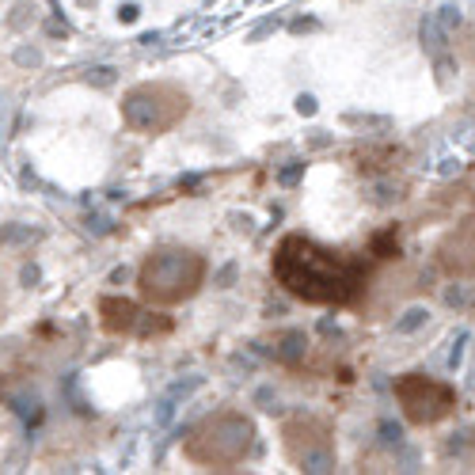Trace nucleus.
Returning a JSON list of instances; mask_svg holds the SVG:
<instances>
[{
  "mask_svg": "<svg viewBox=\"0 0 475 475\" xmlns=\"http://www.w3.org/2000/svg\"><path fill=\"white\" fill-rule=\"evenodd\" d=\"M274 278L304 304H354L365 286L362 263L304 236H286L274 251Z\"/></svg>",
  "mask_w": 475,
  "mask_h": 475,
  "instance_id": "obj_1",
  "label": "nucleus"
},
{
  "mask_svg": "<svg viewBox=\"0 0 475 475\" xmlns=\"http://www.w3.org/2000/svg\"><path fill=\"white\" fill-rule=\"evenodd\" d=\"M255 445V422L240 410H217V415L202 418L190 438L183 441L187 460L202 468H233Z\"/></svg>",
  "mask_w": 475,
  "mask_h": 475,
  "instance_id": "obj_2",
  "label": "nucleus"
},
{
  "mask_svg": "<svg viewBox=\"0 0 475 475\" xmlns=\"http://www.w3.org/2000/svg\"><path fill=\"white\" fill-rule=\"evenodd\" d=\"M205 259L187 248H160L141 263L137 289L152 304H183L202 289Z\"/></svg>",
  "mask_w": 475,
  "mask_h": 475,
  "instance_id": "obj_3",
  "label": "nucleus"
},
{
  "mask_svg": "<svg viewBox=\"0 0 475 475\" xmlns=\"http://www.w3.org/2000/svg\"><path fill=\"white\" fill-rule=\"evenodd\" d=\"M187 114V92L172 84H141L122 99V119L137 134H164Z\"/></svg>",
  "mask_w": 475,
  "mask_h": 475,
  "instance_id": "obj_4",
  "label": "nucleus"
},
{
  "mask_svg": "<svg viewBox=\"0 0 475 475\" xmlns=\"http://www.w3.org/2000/svg\"><path fill=\"white\" fill-rule=\"evenodd\" d=\"M395 400H400L403 418L415 422V426H433V422H441L456 410V392L445 380L422 373H407L395 380Z\"/></svg>",
  "mask_w": 475,
  "mask_h": 475,
  "instance_id": "obj_5",
  "label": "nucleus"
},
{
  "mask_svg": "<svg viewBox=\"0 0 475 475\" xmlns=\"http://www.w3.org/2000/svg\"><path fill=\"white\" fill-rule=\"evenodd\" d=\"M286 438V453L293 464L304 471H331L335 468V445H331V430L319 418H293L281 430Z\"/></svg>",
  "mask_w": 475,
  "mask_h": 475,
  "instance_id": "obj_6",
  "label": "nucleus"
},
{
  "mask_svg": "<svg viewBox=\"0 0 475 475\" xmlns=\"http://www.w3.org/2000/svg\"><path fill=\"white\" fill-rule=\"evenodd\" d=\"M441 263H445L448 274L475 278V217L464 221L453 236L441 243Z\"/></svg>",
  "mask_w": 475,
  "mask_h": 475,
  "instance_id": "obj_7",
  "label": "nucleus"
},
{
  "mask_svg": "<svg viewBox=\"0 0 475 475\" xmlns=\"http://www.w3.org/2000/svg\"><path fill=\"white\" fill-rule=\"evenodd\" d=\"M99 319L111 335H122V331H134L137 327V304L134 301H122V297H107L99 301Z\"/></svg>",
  "mask_w": 475,
  "mask_h": 475,
  "instance_id": "obj_8",
  "label": "nucleus"
},
{
  "mask_svg": "<svg viewBox=\"0 0 475 475\" xmlns=\"http://www.w3.org/2000/svg\"><path fill=\"white\" fill-rule=\"evenodd\" d=\"M426 319H430L426 308H407L403 319H400V324H395V331H400V335H410V331H418L422 324H426Z\"/></svg>",
  "mask_w": 475,
  "mask_h": 475,
  "instance_id": "obj_9",
  "label": "nucleus"
},
{
  "mask_svg": "<svg viewBox=\"0 0 475 475\" xmlns=\"http://www.w3.org/2000/svg\"><path fill=\"white\" fill-rule=\"evenodd\" d=\"M297 111H301V114H312V111H316V99L301 96V99H297Z\"/></svg>",
  "mask_w": 475,
  "mask_h": 475,
  "instance_id": "obj_10",
  "label": "nucleus"
}]
</instances>
